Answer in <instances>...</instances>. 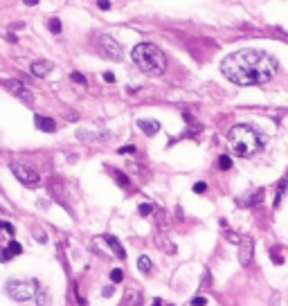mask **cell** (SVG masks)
Returning a JSON list of instances; mask_svg holds the SVG:
<instances>
[{
	"label": "cell",
	"instance_id": "1",
	"mask_svg": "<svg viewBox=\"0 0 288 306\" xmlns=\"http://www.w3.org/2000/svg\"><path fill=\"white\" fill-rule=\"evenodd\" d=\"M279 63L264 50H239L225 57L221 72L236 86H261L275 79Z\"/></svg>",
	"mask_w": 288,
	"mask_h": 306
},
{
	"label": "cell",
	"instance_id": "23",
	"mask_svg": "<svg viewBox=\"0 0 288 306\" xmlns=\"http://www.w3.org/2000/svg\"><path fill=\"white\" fill-rule=\"evenodd\" d=\"M70 79H72L75 83H79V86H83V83H86V76H83L81 72H72V75H70Z\"/></svg>",
	"mask_w": 288,
	"mask_h": 306
},
{
	"label": "cell",
	"instance_id": "3",
	"mask_svg": "<svg viewBox=\"0 0 288 306\" xmlns=\"http://www.w3.org/2000/svg\"><path fill=\"white\" fill-rule=\"evenodd\" d=\"M133 63L140 68L144 75H151V76H160L162 72L167 70V59L162 50L158 45H153V43H137L133 47Z\"/></svg>",
	"mask_w": 288,
	"mask_h": 306
},
{
	"label": "cell",
	"instance_id": "7",
	"mask_svg": "<svg viewBox=\"0 0 288 306\" xmlns=\"http://www.w3.org/2000/svg\"><path fill=\"white\" fill-rule=\"evenodd\" d=\"M99 52L104 54V57H108V59H119V57H122V45H119L113 36L101 34L99 36Z\"/></svg>",
	"mask_w": 288,
	"mask_h": 306
},
{
	"label": "cell",
	"instance_id": "32",
	"mask_svg": "<svg viewBox=\"0 0 288 306\" xmlns=\"http://www.w3.org/2000/svg\"><path fill=\"white\" fill-rule=\"evenodd\" d=\"M25 5H38V0H23Z\"/></svg>",
	"mask_w": 288,
	"mask_h": 306
},
{
	"label": "cell",
	"instance_id": "16",
	"mask_svg": "<svg viewBox=\"0 0 288 306\" xmlns=\"http://www.w3.org/2000/svg\"><path fill=\"white\" fill-rule=\"evenodd\" d=\"M151 268H153L151 259H149L147 254H142L140 259H137V270H140V272H151Z\"/></svg>",
	"mask_w": 288,
	"mask_h": 306
},
{
	"label": "cell",
	"instance_id": "31",
	"mask_svg": "<svg viewBox=\"0 0 288 306\" xmlns=\"http://www.w3.org/2000/svg\"><path fill=\"white\" fill-rule=\"evenodd\" d=\"M113 295V288H104V297H111Z\"/></svg>",
	"mask_w": 288,
	"mask_h": 306
},
{
	"label": "cell",
	"instance_id": "4",
	"mask_svg": "<svg viewBox=\"0 0 288 306\" xmlns=\"http://www.w3.org/2000/svg\"><path fill=\"white\" fill-rule=\"evenodd\" d=\"M5 290L12 300L30 302V300H34V295L41 290V286H38L36 279H9V282L5 284Z\"/></svg>",
	"mask_w": 288,
	"mask_h": 306
},
{
	"label": "cell",
	"instance_id": "18",
	"mask_svg": "<svg viewBox=\"0 0 288 306\" xmlns=\"http://www.w3.org/2000/svg\"><path fill=\"white\" fill-rule=\"evenodd\" d=\"M47 27H50L52 34H61V20H59V18H52V20L47 23Z\"/></svg>",
	"mask_w": 288,
	"mask_h": 306
},
{
	"label": "cell",
	"instance_id": "9",
	"mask_svg": "<svg viewBox=\"0 0 288 306\" xmlns=\"http://www.w3.org/2000/svg\"><path fill=\"white\" fill-rule=\"evenodd\" d=\"M34 124L38 126V129L43 131V133H54V129H57V124H54V119L45 117V115H34Z\"/></svg>",
	"mask_w": 288,
	"mask_h": 306
},
{
	"label": "cell",
	"instance_id": "28",
	"mask_svg": "<svg viewBox=\"0 0 288 306\" xmlns=\"http://www.w3.org/2000/svg\"><path fill=\"white\" fill-rule=\"evenodd\" d=\"M97 7L106 12V9H111V2H108V0H99V2H97Z\"/></svg>",
	"mask_w": 288,
	"mask_h": 306
},
{
	"label": "cell",
	"instance_id": "12",
	"mask_svg": "<svg viewBox=\"0 0 288 306\" xmlns=\"http://www.w3.org/2000/svg\"><path fill=\"white\" fill-rule=\"evenodd\" d=\"M20 252H23V248H20V243L9 241V243H7V248L2 250V261H12V257H18Z\"/></svg>",
	"mask_w": 288,
	"mask_h": 306
},
{
	"label": "cell",
	"instance_id": "11",
	"mask_svg": "<svg viewBox=\"0 0 288 306\" xmlns=\"http://www.w3.org/2000/svg\"><path fill=\"white\" fill-rule=\"evenodd\" d=\"M52 68H54L52 61H34V63H32V75L34 76H45Z\"/></svg>",
	"mask_w": 288,
	"mask_h": 306
},
{
	"label": "cell",
	"instance_id": "2",
	"mask_svg": "<svg viewBox=\"0 0 288 306\" xmlns=\"http://www.w3.org/2000/svg\"><path fill=\"white\" fill-rule=\"evenodd\" d=\"M228 142L230 151L234 153L236 158H252L261 151V147L266 144V137L264 133H259L250 124H236V126L230 129Z\"/></svg>",
	"mask_w": 288,
	"mask_h": 306
},
{
	"label": "cell",
	"instance_id": "30",
	"mask_svg": "<svg viewBox=\"0 0 288 306\" xmlns=\"http://www.w3.org/2000/svg\"><path fill=\"white\" fill-rule=\"evenodd\" d=\"M2 230H5L7 234H14V228H12V225H9V223H2Z\"/></svg>",
	"mask_w": 288,
	"mask_h": 306
},
{
	"label": "cell",
	"instance_id": "10",
	"mask_svg": "<svg viewBox=\"0 0 288 306\" xmlns=\"http://www.w3.org/2000/svg\"><path fill=\"white\" fill-rule=\"evenodd\" d=\"M261 200H264V189H259L254 196L252 194L241 196V198H239V205H241V207H252V205H259Z\"/></svg>",
	"mask_w": 288,
	"mask_h": 306
},
{
	"label": "cell",
	"instance_id": "24",
	"mask_svg": "<svg viewBox=\"0 0 288 306\" xmlns=\"http://www.w3.org/2000/svg\"><path fill=\"white\" fill-rule=\"evenodd\" d=\"M151 210H153L151 203H142V205H140V214H142V216H149V214H151Z\"/></svg>",
	"mask_w": 288,
	"mask_h": 306
},
{
	"label": "cell",
	"instance_id": "21",
	"mask_svg": "<svg viewBox=\"0 0 288 306\" xmlns=\"http://www.w3.org/2000/svg\"><path fill=\"white\" fill-rule=\"evenodd\" d=\"M122 279H124V272L119 270V268H115V270L111 272V282H113V284H119Z\"/></svg>",
	"mask_w": 288,
	"mask_h": 306
},
{
	"label": "cell",
	"instance_id": "6",
	"mask_svg": "<svg viewBox=\"0 0 288 306\" xmlns=\"http://www.w3.org/2000/svg\"><path fill=\"white\" fill-rule=\"evenodd\" d=\"M5 88L9 90L12 95H16L18 99H23L25 104H32V101H34V93H32V90L27 88L23 81H20V79H7Z\"/></svg>",
	"mask_w": 288,
	"mask_h": 306
},
{
	"label": "cell",
	"instance_id": "17",
	"mask_svg": "<svg viewBox=\"0 0 288 306\" xmlns=\"http://www.w3.org/2000/svg\"><path fill=\"white\" fill-rule=\"evenodd\" d=\"M113 176H115V180H117V185L122 189H126V187H131V180H129V176H124L122 171H113Z\"/></svg>",
	"mask_w": 288,
	"mask_h": 306
},
{
	"label": "cell",
	"instance_id": "14",
	"mask_svg": "<svg viewBox=\"0 0 288 306\" xmlns=\"http://www.w3.org/2000/svg\"><path fill=\"white\" fill-rule=\"evenodd\" d=\"M106 243H108V248H111L113 252H115V257H117V259H126V250H124L122 243H119L115 236H106Z\"/></svg>",
	"mask_w": 288,
	"mask_h": 306
},
{
	"label": "cell",
	"instance_id": "13",
	"mask_svg": "<svg viewBox=\"0 0 288 306\" xmlns=\"http://www.w3.org/2000/svg\"><path fill=\"white\" fill-rule=\"evenodd\" d=\"M137 129L144 131L147 135H155L160 131V124L158 122H151V119H137Z\"/></svg>",
	"mask_w": 288,
	"mask_h": 306
},
{
	"label": "cell",
	"instance_id": "26",
	"mask_svg": "<svg viewBox=\"0 0 288 306\" xmlns=\"http://www.w3.org/2000/svg\"><path fill=\"white\" fill-rule=\"evenodd\" d=\"M228 239H230V243H234V246H239V243H241V236L232 234V232H228Z\"/></svg>",
	"mask_w": 288,
	"mask_h": 306
},
{
	"label": "cell",
	"instance_id": "19",
	"mask_svg": "<svg viewBox=\"0 0 288 306\" xmlns=\"http://www.w3.org/2000/svg\"><path fill=\"white\" fill-rule=\"evenodd\" d=\"M218 167H221L223 171L232 169V160H230V155H221V158H218Z\"/></svg>",
	"mask_w": 288,
	"mask_h": 306
},
{
	"label": "cell",
	"instance_id": "29",
	"mask_svg": "<svg viewBox=\"0 0 288 306\" xmlns=\"http://www.w3.org/2000/svg\"><path fill=\"white\" fill-rule=\"evenodd\" d=\"M192 304H194V306H203V304H207V300H205V297H194Z\"/></svg>",
	"mask_w": 288,
	"mask_h": 306
},
{
	"label": "cell",
	"instance_id": "27",
	"mask_svg": "<svg viewBox=\"0 0 288 306\" xmlns=\"http://www.w3.org/2000/svg\"><path fill=\"white\" fill-rule=\"evenodd\" d=\"M104 81H106V83H115V75H113V72H104Z\"/></svg>",
	"mask_w": 288,
	"mask_h": 306
},
{
	"label": "cell",
	"instance_id": "25",
	"mask_svg": "<svg viewBox=\"0 0 288 306\" xmlns=\"http://www.w3.org/2000/svg\"><path fill=\"white\" fill-rule=\"evenodd\" d=\"M207 191V185L205 183H196L194 185V194H205Z\"/></svg>",
	"mask_w": 288,
	"mask_h": 306
},
{
	"label": "cell",
	"instance_id": "15",
	"mask_svg": "<svg viewBox=\"0 0 288 306\" xmlns=\"http://www.w3.org/2000/svg\"><path fill=\"white\" fill-rule=\"evenodd\" d=\"M286 185H288V180L284 178V180H279V185H277V196H275V200H272V207H279V203H282V196H284V191H286Z\"/></svg>",
	"mask_w": 288,
	"mask_h": 306
},
{
	"label": "cell",
	"instance_id": "22",
	"mask_svg": "<svg viewBox=\"0 0 288 306\" xmlns=\"http://www.w3.org/2000/svg\"><path fill=\"white\" fill-rule=\"evenodd\" d=\"M117 153L119 155H133V153H135V147H133V144H129V147H119Z\"/></svg>",
	"mask_w": 288,
	"mask_h": 306
},
{
	"label": "cell",
	"instance_id": "20",
	"mask_svg": "<svg viewBox=\"0 0 288 306\" xmlns=\"http://www.w3.org/2000/svg\"><path fill=\"white\" fill-rule=\"evenodd\" d=\"M124 304H142V297L137 293H129V297H124Z\"/></svg>",
	"mask_w": 288,
	"mask_h": 306
},
{
	"label": "cell",
	"instance_id": "8",
	"mask_svg": "<svg viewBox=\"0 0 288 306\" xmlns=\"http://www.w3.org/2000/svg\"><path fill=\"white\" fill-rule=\"evenodd\" d=\"M252 252H254V241L250 239V236H246V239H241V243H239V261H241L243 266L250 264V259H252Z\"/></svg>",
	"mask_w": 288,
	"mask_h": 306
},
{
	"label": "cell",
	"instance_id": "5",
	"mask_svg": "<svg viewBox=\"0 0 288 306\" xmlns=\"http://www.w3.org/2000/svg\"><path fill=\"white\" fill-rule=\"evenodd\" d=\"M12 173L23 185H36L38 180H41L38 171H36L34 167H30V165H23V162H12Z\"/></svg>",
	"mask_w": 288,
	"mask_h": 306
}]
</instances>
